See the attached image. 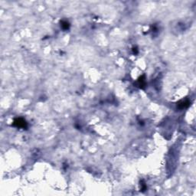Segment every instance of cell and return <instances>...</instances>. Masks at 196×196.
<instances>
[{
  "label": "cell",
  "instance_id": "6da1fadb",
  "mask_svg": "<svg viewBox=\"0 0 196 196\" xmlns=\"http://www.w3.org/2000/svg\"><path fill=\"white\" fill-rule=\"evenodd\" d=\"M14 125L19 128H25L26 126V123L25 121L22 118H18L14 121Z\"/></svg>",
  "mask_w": 196,
  "mask_h": 196
},
{
  "label": "cell",
  "instance_id": "7a4b0ae2",
  "mask_svg": "<svg viewBox=\"0 0 196 196\" xmlns=\"http://www.w3.org/2000/svg\"><path fill=\"white\" fill-rule=\"evenodd\" d=\"M61 26L63 28H65V29H67V28H69V23L65 21V22H62V25Z\"/></svg>",
  "mask_w": 196,
  "mask_h": 196
}]
</instances>
